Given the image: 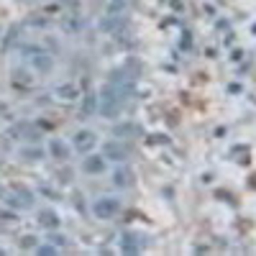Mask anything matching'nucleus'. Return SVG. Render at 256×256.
Listing matches in <instances>:
<instances>
[{
    "label": "nucleus",
    "mask_w": 256,
    "mask_h": 256,
    "mask_svg": "<svg viewBox=\"0 0 256 256\" xmlns=\"http://www.w3.org/2000/svg\"><path fill=\"white\" fill-rule=\"evenodd\" d=\"M0 200H3L6 205L16 208V210H28L34 208V195L20 187V184H13V187H0Z\"/></svg>",
    "instance_id": "1"
},
{
    "label": "nucleus",
    "mask_w": 256,
    "mask_h": 256,
    "mask_svg": "<svg viewBox=\"0 0 256 256\" xmlns=\"http://www.w3.org/2000/svg\"><path fill=\"white\" fill-rule=\"evenodd\" d=\"M20 56H24L36 72H44V74H46V72H52V67H54V56H52L46 49L34 46V44H28V46L20 49Z\"/></svg>",
    "instance_id": "2"
},
{
    "label": "nucleus",
    "mask_w": 256,
    "mask_h": 256,
    "mask_svg": "<svg viewBox=\"0 0 256 256\" xmlns=\"http://www.w3.org/2000/svg\"><path fill=\"white\" fill-rule=\"evenodd\" d=\"M123 102H126V98H123L120 92H116L110 84H105L102 92H100V98H98V110H100L105 118H116V116L120 113V108H123Z\"/></svg>",
    "instance_id": "3"
},
{
    "label": "nucleus",
    "mask_w": 256,
    "mask_h": 256,
    "mask_svg": "<svg viewBox=\"0 0 256 256\" xmlns=\"http://www.w3.org/2000/svg\"><path fill=\"white\" fill-rule=\"evenodd\" d=\"M102 156L110 162H126L131 156V148L123 146V141H105L102 144Z\"/></svg>",
    "instance_id": "4"
},
{
    "label": "nucleus",
    "mask_w": 256,
    "mask_h": 256,
    "mask_svg": "<svg viewBox=\"0 0 256 256\" xmlns=\"http://www.w3.org/2000/svg\"><path fill=\"white\" fill-rule=\"evenodd\" d=\"M118 210H120V202L116 198H100L92 205V212H95L98 218H110V216H116Z\"/></svg>",
    "instance_id": "5"
},
{
    "label": "nucleus",
    "mask_w": 256,
    "mask_h": 256,
    "mask_svg": "<svg viewBox=\"0 0 256 256\" xmlns=\"http://www.w3.org/2000/svg\"><path fill=\"white\" fill-rule=\"evenodd\" d=\"M95 144H98V136L92 131H77L74 134V148L80 154H88Z\"/></svg>",
    "instance_id": "6"
},
{
    "label": "nucleus",
    "mask_w": 256,
    "mask_h": 256,
    "mask_svg": "<svg viewBox=\"0 0 256 256\" xmlns=\"http://www.w3.org/2000/svg\"><path fill=\"white\" fill-rule=\"evenodd\" d=\"M144 246H146V238L134 236V233H126V236L120 238V248H123L126 254H136V251H141Z\"/></svg>",
    "instance_id": "7"
},
{
    "label": "nucleus",
    "mask_w": 256,
    "mask_h": 256,
    "mask_svg": "<svg viewBox=\"0 0 256 256\" xmlns=\"http://www.w3.org/2000/svg\"><path fill=\"white\" fill-rule=\"evenodd\" d=\"M113 184H116V187H131V184H134V172H131L128 166L116 169V174H113Z\"/></svg>",
    "instance_id": "8"
},
{
    "label": "nucleus",
    "mask_w": 256,
    "mask_h": 256,
    "mask_svg": "<svg viewBox=\"0 0 256 256\" xmlns=\"http://www.w3.org/2000/svg\"><path fill=\"white\" fill-rule=\"evenodd\" d=\"M95 110H98V95H95V92H88V95H84V100H82L80 116H82V118H90Z\"/></svg>",
    "instance_id": "9"
},
{
    "label": "nucleus",
    "mask_w": 256,
    "mask_h": 256,
    "mask_svg": "<svg viewBox=\"0 0 256 256\" xmlns=\"http://www.w3.org/2000/svg\"><path fill=\"white\" fill-rule=\"evenodd\" d=\"M82 169H84V172H90V174H100L105 169V159L102 156H88L82 162Z\"/></svg>",
    "instance_id": "10"
},
{
    "label": "nucleus",
    "mask_w": 256,
    "mask_h": 256,
    "mask_svg": "<svg viewBox=\"0 0 256 256\" xmlns=\"http://www.w3.org/2000/svg\"><path fill=\"white\" fill-rule=\"evenodd\" d=\"M38 223L44 226V228H49V230H54L59 226V216H56L54 210H41L38 212Z\"/></svg>",
    "instance_id": "11"
},
{
    "label": "nucleus",
    "mask_w": 256,
    "mask_h": 256,
    "mask_svg": "<svg viewBox=\"0 0 256 256\" xmlns=\"http://www.w3.org/2000/svg\"><path fill=\"white\" fill-rule=\"evenodd\" d=\"M49 148H52L54 159H62V162H67V159H70V146H67V144H62L59 138H54V141L49 144Z\"/></svg>",
    "instance_id": "12"
},
{
    "label": "nucleus",
    "mask_w": 256,
    "mask_h": 256,
    "mask_svg": "<svg viewBox=\"0 0 256 256\" xmlns=\"http://www.w3.org/2000/svg\"><path fill=\"white\" fill-rule=\"evenodd\" d=\"M113 134H116V136H123V138H126V136H138L141 128H138L136 123H123V126H116V128H113Z\"/></svg>",
    "instance_id": "13"
},
{
    "label": "nucleus",
    "mask_w": 256,
    "mask_h": 256,
    "mask_svg": "<svg viewBox=\"0 0 256 256\" xmlns=\"http://www.w3.org/2000/svg\"><path fill=\"white\" fill-rule=\"evenodd\" d=\"M80 95V90L74 88V84H59L56 88V98L59 100H74Z\"/></svg>",
    "instance_id": "14"
},
{
    "label": "nucleus",
    "mask_w": 256,
    "mask_h": 256,
    "mask_svg": "<svg viewBox=\"0 0 256 256\" xmlns=\"http://www.w3.org/2000/svg\"><path fill=\"white\" fill-rule=\"evenodd\" d=\"M18 156L24 162H38V159H44V152H41L38 146H34V148H20Z\"/></svg>",
    "instance_id": "15"
},
{
    "label": "nucleus",
    "mask_w": 256,
    "mask_h": 256,
    "mask_svg": "<svg viewBox=\"0 0 256 256\" xmlns=\"http://www.w3.org/2000/svg\"><path fill=\"white\" fill-rule=\"evenodd\" d=\"M80 26H82V24H80L77 18H70V20H64V31H70V34H77V31H80Z\"/></svg>",
    "instance_id": "16"
},
{
    "label": "nucleus",
    "mask_w": 256,
    "mask_h": 256,
    "mask_svg": "<svg viewBox=\"0 0 256 256\" xmlns=\"http://www.w3.org/2000/svg\"><path fill=\"white\" fill-rule=\"evenodd\" d=\"M34 246H36L34 236H24V238H20V248H34Z\"/></svg>",
    "instance_id": "17"
},
{
    "label": "nucleus",
    "mask_w": 256,
    "mask_h": 256,
    "mask_svg": "<svg viewBox=\"0 0 256 256\" xmlns=\"http://www.w3.org/2000/svg\"><path fill=\"white\" fill-rule=\"evenodd\" d=\"M36 251H38V254H44V256H46V254H56V246H38Z\"/></svg>",
    "instance_id": "18"
},
{
    "label": "nucleus",
    "mask_w": 256,
    "mask_h": 256,
    "mask_svg": "<svg viewBox=\"0 0 256 256\" xmlns=\"http://www.w3.org/2000/svg\"><path fill=\"white\" fill-rule=\"evenodd\" d=\"M49 241H52L54 246H64V236H52Z\"/></svg>",
    "instance_id": "19"
},
{
    "label": "nucleus",
    "mask_w": 256,
    "mask_h": 256,
    "mask_svg": "<svg viewBox=\"0 0 256 256\" xmlns=\"http://www.w3.org/2000/svg\"><path fill=\"white\" fill-rule=\"evenodd\" d=\"M3 254H6V251H3V248H0V256H3Z\"/></svg>",
    "instance_id": "20"
}]
</instances>
